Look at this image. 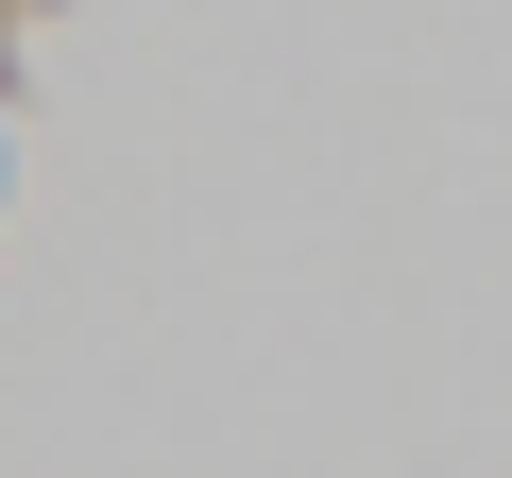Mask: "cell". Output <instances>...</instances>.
<instances>
[]
</instances>
